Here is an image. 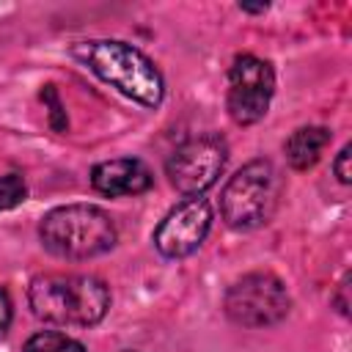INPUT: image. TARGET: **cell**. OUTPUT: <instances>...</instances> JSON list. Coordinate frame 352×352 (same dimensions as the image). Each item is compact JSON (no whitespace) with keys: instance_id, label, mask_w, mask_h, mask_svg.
<instances>
[{"instance_id":"6da1fadb","label":"cell","mask_w":352,"mask_h":352,"mask_svg":"<svg viewBox=\"0 0 352 352\" xmlns=\"http://www.w3.org/2000/svg\"><path fill=\"white\" fill-rule=\"evenodd\" d=\"M28 300L38 319L63 327H91L110 308V292L94 275H38L30 280Z\"/></svg>"},{"instance_id":"7a4b0ae2","label":"cell","mask_w":352,"mask_h":352,"mask_svg":"<svg viewBox=\"0 0 352 352\" xmlns=\"http://www.w3.org/2000/svg\"><path fill=\"white\" fill-rule=\"evenodd\" d=\"M72 52L80 63H85L96 77L118 88L124 96L146 107H157L162 102L165 85L160 69L132 44L116 38H94L74 44Z\"/></svg>"},{"instance_id":"3957f363","label":"cell","mask_w":352,"mask_h":352,"mask_svg":"<svg viewBox=\"0 0 352 352\" xmlns=\"http://www.w3.org/2000/svg\"><path fill=\"white\" fill-rule=\"evenodd\" d=\"M38 236L52 256L91 258L116 245L113 217L94 204L55 206L41 217Z\"/></svg>"},{"instance_id":"277c9868","label":"cell","mask_w":352,"mask_h":352,"mask_svg":"<svg viewBox=\"0 0 352 352\" xmlns=\"http://www.w3.org/2000/svg\"><path fill=\"white\" fill-rule=\"evenodd\" d=\"M280 195V176L270 160H253L242 165L220 192V214L236 228L248 231L267 223Z\"/></svg>"},{"instance_id":"5b68a950","label":"cell","mask_w":352,"mask_h":352,"mask_svg":"<svg viewBox=\"0 0 352 352\" xmlns=\"http://www.w3.org/2000/svg\"><path fill=\"white\" fill-rule=\"evenodd\" d=\"M226 314L242 327H267L289 314V294L272 272L242 275L226 292Z\"/></svg>"},{"instance_id":"8992f818","label":"cell","mask_w":352,"mask_h":352,"mask_svg":"<svg viewBox=\"0 0 352 352\" xmlns=\"http://www.w3.org/2000/svg\"><path fill=\"white\" fill-rule=\"evenodd\" d=\"M226 157L228 148L220 135H195L176 146V151L165 162V170L170 184L187 198H192L217 182L226 168Z\"/></svg>"},{"instance_id":"52a82bcc","label":"cell","mask_w":352,"mask_h":352,"mask_svg":"<svg viewBox=\"0 0 352 352\" xmlns=\"http://www.w3.org/2000/svg\"><path fill=\"white\" fill-rule=\"evenodd\" d=\"M275 94L272 66L256 55H239L228 69V116L248 126L264 118L270 99Z\"/></svg>"},{"instance_id":"ba28073f","label":"cell","mask_w":352,"mask_h":352,"mask_svg":"<svg viewBox=\"0 0 352 352\" xmlns=\"http://www.w3.org/2000/svg\"><path fill=\"white\" fill-rule=\"evenodd\" d=\"M212 226V206L206 198L192 195L173 206L154 228V245L168 258H184L201 248Z\"/></svg>"},{"instance_id":"9c48e42d","label":"cell","mask_w":352,"mask_h":352,"mask_svg":"<svg viewBox=\"0 0 352 352\" xmlns=\"http://www.w3.org/2000/svg\"><path fill=\"white\" fill-rule=\"evenodd\" d=\"M91 184L96 192L110 195V198L138 195L151 187V170L140 160H129V157L107 160L91 170Z\"/></svg>"},{"instance_id":"30bf717a","label":"cell","mask_w":352,"mask_h":352,"mask_svg":"<svg viewBox=\"0 0 352 352\" xmlns=\"http://www.w3.org/2000/svg\"><path fill=\"white\" fill-rule=\"evenodd\" d=\"M330 138L333 135L324 126H300L286 140V160L292 162V168L305 170V168L316 165V160L322 157V151L330 143Z\"/></svg>"},{"instance_id":"8fae6325","label":"cell","mask_w":352,"mask_h":352,"mask_svg":"<svg viewBox=\"0 0 352 352\" xmlns=\"http://www.w3.org/2000/svg\"><path fill=\"white\" fill-rule=\"evenodd\" d=\"M22 352H85V346L66 336V333H55V330H44V333H36L25 341Z\"/></svg>"},{"instance_id":"7c38bea8","label":"cell","mask_w":352,"mask_h":352,"mask_svg":"<svg viewBox=\"0 0 352 352\" xmlns=\"http://www.w3.org/2000/svg\"><path fill=\"white\" fill-rule=\"evenodd\" d=\"M25 182L19 173H6L0 176V209H14L25 201Z\"/></svg>"},{"instance_id":"4fadbf2b","label":"cell","mask_w":352,"mask_h":352,"mask_svg":"<svg viewBox=\"0 0 352 352\" xmlns=\"http://www.w3.org/2000/svg\"><path fill=\"white\" fill-rule=\"evenodd\" d=\"M349 146H344L341 151H338V157H336V162H333V168H336V176L344 182V184H349V179H352V173H349Z\"/></svg>"},{"instance_id":"5bb4252c","label":"cell","mask_w":352,"mask_h":352,"mask_svg":"<svg viewBox=\"0 0 352 352\" xmlns=\"http://www.w3.org/2000/svg\"><path fill=\"white\" fill-rule=\"evenodd\" d=\"M11 297H8V292L0 286V336L8 330V324H11Z\"/></svg>"}]
</instances>
